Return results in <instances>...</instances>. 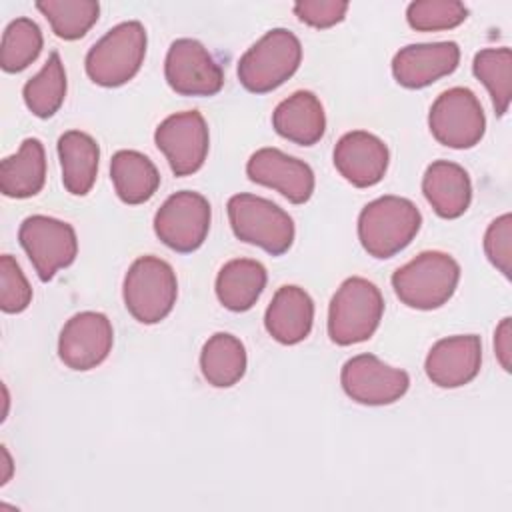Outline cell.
<instances>
[{
  "mask_svg": "<svg viewBox=\"0 0 512 512\" xmlns=\"http://www.w3.org/2000/svg\"><path fill=\"white\" fill-rule=\"evenodd\" d=\"M422 214L416 204L402 196H380L368 202L358 216V240L374 258H392L418 234Z\"/></svg>",
  "mask_w": 512,
  "mask_h": 512,
  "instance_id": "cell-1",
  "label": "cell"
},
{
  "mask_svg": "<svg viewBox=\"0 0 512 512\" xmlns=\"http://www.w3.org/2000/svg\"><path fill=\"white\" fill-rule=\"evenodd\" d=\"M458 280L460 266L450 254L426 250L392 274V288L408 308L436 310L454 296Z\"/></svg>",
  "mask_w": 512,
  "mask_h": 512,
  "instance_id": "cell-2",
  "label": "cell"
},
{
  "mask_svg": "<svg viewBox=\"0 0 512 512\" xmlns=\"http://www.w3.org/2000/svg\"><path fill=\"white\" fill-rule=\"evenodd\" d=\"M384 298L380 288L362 278H346L328 306V336L338 346L368 340L380 326Z\"/></svg>",
  "mask_w": 512,
  "mask_h": 512,
  "instance_id": "cell-3",
  "label": "cell"
},
{
  "mask_svg": "<svg viewBox=\"0 0 512 512\" xmlns=\"http://www.w3.org/2000/svg\"><path fill=\"white\" fill-rule=\"evenodd\" d=\"M146 28L138 20H128L110 28L86 54L88 78L104 88L130 82L142 68L146 56Z\"/></svg>",
  "mask_w": 512,
  "mask_h": 512,
  "instance_id": "cell-4",
  "label": "cell"
},
{
  "mask_svg": "<svg viewBox=\"0 0 512 512\" xmlns=\"http://www.w3.org/2000/svg\"><path fill=\"white\" fill-rule=\"evenodd\" d=\"M302 62V44L286 28L268 30L238 60V80L254 94H266L294 76Z\"/></svg>",
  "mask_w": 512,
  "mask_h": 512,
  "instance_id": "cell-5",
  "label": "cell"
},
{
  "mask_svg": "<svg viewBox=\"0 0 512 512\" xmlns=\"http://www.w3.org/2000/svg\"><path fill=\"white\" fill-rule=\"evenodd\" d=\"M228 220L238 240L258 246L272 256H282L294 242V222L278 204L256 194H234L228 204Z\"/></svg>",
  "mask_w": 512,
  "mask_h": 512,
  "instance_id": "cell-6",
  "label": "cell"
},
{
  "mask_svg": "<svg viewBox=\"0 0 512 512\" xmlns=\"http://www.w3.org/2000/svg\"><path fill=\"white\" fill-rule=\"evenodd\" d=\"M122 296L124 306L134 320L142 324H158L176 304V272L158 256H140L130 264L124 276Z\"/></svg>",
  "mask_w": 512,
  "mask_h": 512,
  "instance_id": "cell-7",
  "label": "cell"
},
{
  "mask_svg": "<svg viewBox=\"0 0 512 512\" xmlns=\"http://www.w3.org/2000/svg\"><path fill=\"white\" fill-rule=\"evenodd\" d=\"M428 128L448 148L466 150L476 146L486 132V116L480 100L470 88L444 90L430 106Z\"/></svg>",
  "mask_w": 512,
  "mask_h": 512,
  "instance_id": "cell-8",
  "label": "cell"
},
{
  "mask_svg": "<svg viewBox=\"0 0 512 512\" xmlns=\"http://www.w3.org/2000/svg\"><path fill=\"white\" fill-rule=\"evenodd\" d=\"M18 240L42 282L52 280L54 274L70 266L78 254L76 230L64 220L44 214L24 218Z\"/></svg>",
  "mask_w": 512,
  "mask_h": 512,
  "instance_id": "cell-9",
  "label": "cell"
},
{
  "mask_svg": "<svg viewBox=\"0 0 512 512\" xmlns=\"http://www.w3.org/2000/svg\"><path fill=\"white\" fill-rule=\"evenodd\" d=\"M210 202L192 190L174 192L154 214V232L168 248L180 254L198 250L210 230Z\"/></svg>",
  "mask_w": 512,
  "mask_h": 512,
  "instance_id": "cell-10",
  "label": "cell"
},
{
  "mask_svg": "<svg viewBox=\"0 0 512 512\" xmlns=\"http://www.w3.org/2000/svg\"><path fill=\"white\" fill-rule=\"evenodd\" d=\"M154 142L174 176H190L206 162L210 148L208 124L198 110L176 112L158 124Z\"/></svg>",
  "mask_w": 512,
  "mask_h": 512,
  "instance_id": "cell-11",
  "label": "cell"
},
{
  "mask_svg": "<svg viewBox=\"0 0 512 512\" xmlns=\"http://www.w3.org/2000/svg\"><path fill=\"white\" fill-rule=\"evenodd\" d=\"M168 86L180 96H214L224 86V72L214 56L194 38H178L164 60Z\"/></svg>",
  "mask_w": 512,
  "mask_h": 512,
  "instance_id": "cell-12",
  "label": "cell"
},
{
  "mask_svg": "<svg viewBox=\"0 0 512 512\" xmlns=\"http://www.w3.org/2000/svg\"><path fill=\"white\" fill-rule=\"evenodd\" d=\"M340 384L348 398L364 406H384L400 400L410 386L406 370L384 364L374 354H358L344 362Z\"/></svg>",
  "mask_w": 512,
  "mask_h": 512,
  "instance_id": "cell-13",
  "label": "cell"
},
{
  "mask_svg": "<svg viewBox=\"0 0 512 512\" xmlns=\"http://www.w3.org/2000/svg\"><path fill=\"white\" fill-rule=\"evenodd\" d=\"M114 344L112 322L106 314L84 310L74 314L60 330L58 356L70 368L78 372L100 366Z\"/></svg>",
  "mask_w": 512,
  "mask_h": 512,
  "instance_id": "cell-14",
  "label": "cell"
},
{
  "mask_svg": "<svg viewBox=\"0 0 512 512\" xmlns=\"http://www.w3.org/2000/svg\"><path fill=\"white\" fill-rule=\"evenodd\" d=\"M246 174L252 182L280 192L292 204H304L314 192L312 168L278 148H260L246 162Z\"/></svg>",
  "mask_w": 512,
  "mask_h": 512,
  "instance_id": "cell-15",
  "label": "cell"
},
{
  "mask_svg": "<svg viewBox=\"0 0 512 512\" xmlns=\"http://www.w3.org/2000/svg\"><path fill=\"white\" fill-rule=\"evenodd\" d=\"M334 166L340 176L356 188L376 186L390 162V152L384 140L366 130L346 132L334 146Z\"/></svg>",
  "mask_w": 512,
  "mask_h": 512,
  "instance_id": "cell-16",
  "label": "cell"
},
{
  "mask_svg": "<svg viewBox=\"0 0 512 512\" xmlns=\"http://www.w3.org/2000/svg\"><path fill=\"white\" fill-rule=\"evenodd\" d=\"M460 62L456 42H426L400 48L392 58L394 80L410 90L426 88L436 80L450 76Z\"/></svg>",
  "mask_w": 512,
  "mask_h": 512,
  "instance_id": "cell-17",
  "label": "cell"
},
{
  "mask_svg": "<svg viewBox=\"0 0 512 512\" xmlns=\"http://www.w3.org/2000/svg\"><path fill=\"white\" fill-rule=\"evenodd\" d=\"M482 364V340L476 334H458L438 340L424 362L426 376L438 388H460L472 382Z\"/></svg>",
  "mask_w": 512,
  "mask_h": 512,
  "instance_id": "cell-18",
  "label": "cell"
},
{
  "mask_svg": "<svg viewBox=\"0 0 512 512\" xmlns=\"http://www.w3.org/2000/svg\"><path fill=\"white\" fill-rule=\"evenodd\" d=\"M314 322V302L310 294L294 284L280 286L264 314L268 334L286 346L308 338Z\"/></svg>",
  "mask_w": 512,
  "mask_h": 512,
  "instance_id": "cell-19",
  "label": "cell"
},
{
  "mask_svg": "<svg viewBox=\"0 0 512 512\" xmlns=\"http://www.w3.org/2000/svg\"><path fill=\"white\" fill-rule=\"evenodd\" d=\"M276 134L298 144L314 146L326 132V114L320 98L310 90H296L272 112Z\"/></svg>",
  "mask_w": 512,
  "mask_h": 512,
  "instance_id": "cell-20",
  "label": "cell"
},
{
  "mask_svg": "<svg viewBox=\"0 0 512 512\" xmlns=\"http://www.w3.org/2000/svg\"><path fill=\"white\" fill-rule=\"evenodd\" d=\"M422 192L432 210L446 220L460 218L472 202L468 172L450 160L432 162L422 176Z\"/></svg>",
  "mask_w": 512,
  "mask_h": 512,
  "instance_id": "cell-21",
  "label": "cell"
},
{
  "mask_svg": "<svg viewBox=\"0 0 512 512\" xmlns=\"http://www.w3.org/2000/svg\"><path fill=\"white\" fill-rule=\"evenodd\" d=\"M56 148L64 188L74 196H86L98 176V142L82 130H68L58 138Z\"/></svg>",
  "mask_w": 512,
  "mask_h": 512,
  "instance_id": "cell-22",
  "label": "cell"
},
{
  "mask_svg": "<svg viewBox=\"0 0 512 512\" xmlns=\"http://www.w3.org/2000/svg\"><path fill=\"white\" fill-rule=\"evenodd\" d=\"M46 182V152L38 138H26L14 156L0 164V190L8 198L36 196Z\"/></svg>",
  "mask_w": 512,
  "mask_h": 512,
  "instance_id": "cell-23",
  "label": "cell"
},
{
  "mask_svg": "<svg viewBox=\"0 0 512 512\" xmlns=\"http://www.w3.org/2000/svg\"><path fill=\"white\" fill-rule=\"evenodd\" d=\"M266 268L252 258H234L226 262L216 276V296L232 312L250 310L266 288Z\"/></svg>",
  "mask_w": 512,
  "mask_h": 512,
  "instance_id": "cell-24",
  "label": "cell"
},
{
  "mask_svg": "<svg viewBox=\"0 0 512 512\" xmlns=\"http://www.w3.org/2000/svg\"><path fill=\"white\" fill-rule=\"evenodd\" d=\"M110 178L118 198L130 206L148 202L160 186L158 168L138 150H118L110 160Z\"/></svg>",
  "mask_w": 512,
  "mask_h": 512,
  "instance_id": "cell-25",
  "label": "cell"
},
{
  "mask_svg": "<svg viewBox=\"0 0 512 512\" xmlns=\"http://www.w3.org/2000/svg\"><path fill=\"white\" fill-rule=\"evenodd\" d=\"M246 364V348L234 334L216 332L202 346L200 370L214 388H230L240 382L246 372Z\"/></svg>",
  "mask_w": 512,
  "mask_h": 512,
  "instance_id": "cell-26",
  "label": "cell"
},
{
  "mask_svg": "<svg viewBox=\"0 0 512 512\" xmlns=\"http://www.w3.org/2000/svg\"><path fill=\"white\" fill-rule=\"evenodd\" d=\"M26 108L38 118L54 116L66 98V70L58 52H52L42 70L22 90Z\"/></svg>",
  "mask_w": 512,
  "mask_h": 512,
  "instance_id": "cell-27",
  "label": "cell"
},
{
  "mask_svg": "<svg viewBox=\"0 0 512 512\" xmlns=\"http://www.w3.org/2000/svg\"><path fill=\"white\" fill-rule=\"evenodd\" d=\"M474 76L486 86L498 116H504L512 96V52L510 48H484L474 54Z\"/></svg>",
  "mask_w": 512,
  "mask_h": 512,
  "instance_id": "cell-28",
  "label": "cell"
},
{
  "mask_svg": "<svg viewBox=\"0 0 512 512\" xmlns=\"http://www.w3.org/2000/svg\"><path fill=\"white\" fill-rule=\"evenodd\" d=\"M36 8L50 22L52 32L62 40H78L98 22L100 4L92 0H46Z\"/></svg>",
  "mask_w": 512,
  "mask_h": 512,
  "instance_id": "cell-29",
  "label": "cell"
},
{
  "mask_svg": "<svg viewBox=\"0 0 512 512\" xmlns=\"http://www.w3.org/2000/svg\"><path fill=\"white\" fill-rule=\"evenodd\" d=\"M44 38L40 26L30 18L12 20L4 34L0 46V64L4 72H20L28 68L42 52Z\"/></svg>",
  "mask_w": 512,
  "mask_h": 512,
  "instance_id": "cell-30",
  "label": "cell"
},
{
  "mask_svg": "<svg viewBox=\"0 0 512 512\" xmlns=\"http://www.w3.org/2000/svg\"><path fill=\"white\" fill-rule=\"evenodd\" d=\"M468 18V8L456 0H416L406 8L410 28L418 32H440L460 26Z\"/></svg>",
  "mask_w": 512,
  "mask_h": 512,
  "instance_id": "cell-31",
  "label": "cell"
},
{
  "mask_svg": "<svg viewBox=\"0 0 512 512\" xmlns=\"http://www.w3.org/2000/svg\"><path fill=\"white\" fill-rule=\"evenodd\" d=\"M32 302V286L10 254L0 256V308L6 314L24 312Z\"/></svg>",
  "mask_w": 512,
  "mask_h": 512,
  "instance_id": "cell-32",
  "label": "cell"
},
{
  "mask_svg": "<svg viewBox=\"0 0 512 512\" xmlns=\"http://www.w3.org/2000/svg\"><path fill=\"white\" fill-rule=\"evenodd\" d=\"M484 252L492 266L498 268L506 278H510L512 262V216L506 212L498 216L484 234Z\"/></svg>",
  "mask_w": 512,
  "mask_h": 512,
  "instance_id": "cell-33",
  "label": "cell"
},
{
  "mask_svg": "<svg viewBox=\"0 0 512 512\" xmlns=\"http://www.w3.org/2000/svg\"><path fill=\"white\" fill-rule=\"evenodd\" d=\"M294 14L300 22L324 30L344 20L348 12V2L340 0H300L294 4Z\"/></svg>",
  "mask_w": 512,
  "mask_h": 512,
  "instance_id": "cell-34",
  "label": "cell"
},
{
  "mask_svg": "<svg viewBox=\"0 0 512 512\" xmlns=\"http://www.w3.org/2000/svg\"><path fill=\"white\" fill-rule=\"evenodd\" d=\"M494 352L500 362V366L510 372L512 368V326L510 318H502V322L494 330Z\"/></svg>",
  "mask_w": 512,
  "mask_h": 512,
  "instance_id": "cell-35",
  "label": "cell"
}]
</instances>
